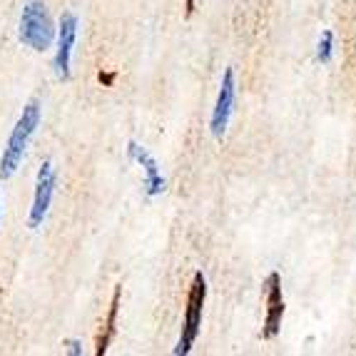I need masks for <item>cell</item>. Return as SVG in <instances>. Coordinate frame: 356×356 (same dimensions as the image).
<instances>
[{"label":"cell","mask_w":356,"mask_h":356,"mask_svg":"<svg viewBox=\"0 0 356 356\" xmlns=\"http://www.w3.org/2000/svg\"><path fill=\"white\" fill-rule=\"evenodd\" d=\"M38 125H40V102L30 100L23 107L18 122H15L10 137H8L6 149H3V157H0V179H10L15 175V170L23 162V154L28 149L30 140L35 135Z\"/></svg>","instance_id":"1"},{"label":"cell","mask_w":356,"mask_h":356,"mask_svg":"<svg viewBox=\"0 0 356 356\" xmlns=\"http://www.w3.org/2000/svg\"><path fill=\"white\" fill-rule=\"evenodd\" d=\"M20 42L35 53H45L53 45L55 25L42 0H28L20 13Z\"/></svg>","instance_id":"2"},{"label":"cell","mask_w":356,"mask_h":356,"mask_svg":"<svg viewBox=\"0 0 356 356\" xmlns=\"http://www.w3.org/2000/svg\"><path fill=\"white\" fill-rule=\"evenodd\" d=\"M204 299H207V282H204L202 274H195L190 286V294H187V309H184V327L182 337H179L177 346H175V356H187L192 351L197 341V334L202 327V307Z\"/></svg>","instance_id":"3"},{"label":"cell","mask_w":356,"mask_h":356,"mask_svg":"<svg viewBox=\"0 0 356 356\" xmlns=\"http://www.w3.org/2000/svg\"><path fill=\"white\" fill-rule=\"evenodd\" d=\"M55 187H58V175H55L53 162H42V167L38 170V177H35L33 207H30V214H28V225L33 227V229H38V227L45 222V217H48Z\"/></svg>","instance_id":"4"},{"label":"cell","mask_w":356,"mask_h":356,"mask_svg":"<svg viewBox=\"0 0 356 356\" xmlns=\"http://www.w3.org/2000/svg\"><path fill=\"white\" fill-rule=\"evenodd\" d=\"M264 307H267V314H264V329H261V337L274 339L282 329V319H284V294H282V277L277 272H272L264 282Z\"/></svg>","instance_id":"5"},{"label":"cell","mask_w":356,"mask_h":356,"mask_svg":"<svg viewBox=\"0 0 356 356\" xmlns=\"http://www.w3.org/2000/svg\"><path fill=\"white\" fill-rule=\"evenodd\" d=\"M234 102H237V80H234V70L227 67L225 77H222L220 92H217V102H214V110H212V122H209L214 137H225L229 118L234 113Z\"/></svg>","instance_id":"6"},{"label":"cell","mask_w":356,"mask_h":356,"mask_svg":"<svg viewBox=\"0 0 356 356\" xmlns=\"http://www.w3.org/2000/svg\"><path fill=\"white\" fill-rule=\"evenodd\" d=\"M75 40H77V15L75 13H65L58 25V48H55V60H53L55 75L60 80L70 77V60H72Z\"/></svg>","instance_id":"7"},{"label":"cell","mask_w":356,"mask_h":356,"mask_svg":"<svg viewBox=\"0 0 356 356\" xmlns=\"http://www.w3.org/2000/svg\"><path fill=\"white\" fill-rule=\"evenodd\" d=\"M127 154H130V160H135L137 165L145 170V195L147 197H157L165 192V177L160 172V165L154 160L152 154L143 147V145H137L135 140L127 143Z\"/></svg>","instance_id":"8"},{"label":"cell","mask_w":356,"mask_h":356,"mask_svg":"<svg viewBox=\"0 0 356 356\" xmlns=\"http://www.w3.org/2000/svg\"><path fill=\"white\" fill-rule=\"evenodd\" d=\"M120 299H122V286H115V291H113V302H110V309H107V316H105V321H102L100 334H97V339H95V354H97V356L107 354V346H110V341H113V337H115V324H118Z\"/></svg>","instance_id":"9"},{"label":"cell","mask_w":356,"mask_h":356,"mask_svg":"<svg viewBox=\"0 0 356 356\" xmlns=\"http://www.w3.org/2000/svg\"><path fill=\"white\" fill-rule=\"evenodd\" d=\"M332 55H334V33L332 30H324L319 45H316V60L319 63H332Z\"/></svg>","instance_id":"10"},{"label":"cell","mask_w":356,"mask_h":356,"mask_svg":"<svg viewBox=\"0 0 356 356\" xmlns=\"http://www.w3.org/2000/svg\"><path fill=\"white\" fill-rule=\"evenodd\" d=\"M67 346V354L77 356V354H83V349H80V341H75V339H70V341H65Z\"/></svg>","instance_id":"11"},{"label":"cell","mask_w":356,"mask_h":356,"mask_svg":"<svg viewBox=\"0 0 356 356\" xmlns=\"http://www.w3.org/2000/svg\"><path fill=\"white\" fill-rule=\"evenodd\" d=\"M184 13H187V18L195 13V0H184Z\"/></svg>","instance_id":"12"},{"label":"cell","mask_w":356,"mask_h":356,"mask_svg":"<svg viewBox=\"0 0 356 356\" xmlns=\"http://www.w3.org/2000/svg\"><path fill=\"white\" fill-rule=\"evenodd\" d=\"M100 80H102L105 85H110V83L115 80V75H113V72H107V75H100Z\"/></svg>","instance_id":"13"},{"label":"cell","mask_w":356,"mask_h":356,"mask_svg":"<svg viewBox=\"0 0 356 356\" xmlns=\"http://www.w3.org/2000/svg\"><path fill=\"white\" fill-rule=\"evenodd\" d=\"M0 214H3V197H0Z\"/></svg>","instance_id":"14"}]
</instances>
